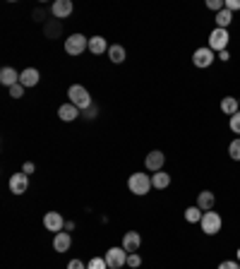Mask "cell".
<instances>
[{
	"instance_id": "6da1fadb",
	"label": "cell",
	"mask_w": 240,
	"mask_h": 269,
	"mask_svg": "<svg viewBox=\"0 0 240 269\" xmlns=\"http://www.w3.org/2000/svg\"><path fill=\"white\" fill-rule=\"evenodd\" d=\"M67 96H70V103H74L79 111L92 106V94L87 92V87H82V84H72V87L67 89Z\"/></svg>"
},
{
	"instance_id": "7a4b0ae2",
	"label": "cell",
	"mask_w": 240,
	"mask_h": 269,
	"mask_svg": "<svg viewBox=\"0 0 240 269\" xmlns=\"http://www.w3.org/2000/svg\"><path fill=\"white\" fill-rule=\"evenodd\" d=\"M128 187H130V193H135V195H147L154 185H151L149 173H132L128 180Z\"/></svg>"
},
{
	"instance_id": "3957f363",
	"label": "cell",
	"mask_w": 240,
	"mask_h": 269,
	"mask_svg": "<svg viewBox=\"0 0 240 269\" xmlns=\"http://www.w3.org/2000/svg\"><path fill=\"white\" fill-rule=\"evenodd\" d=\"M89 48V39L84 36V34H72V36L65 39V51L70 53V56H79Z\"/></svg>"
},
{
	"instance_id": "277c9868",
	"label": "cell",
	"mask_w": 240,
	"mask_h": 269,
	"mask_svg": "<svg viewBox=\"0 0 240 269\" xmlns=\"http://www.w3.org/2000/svg\"><path fill=\"white\" fill-rule=\"evenodd\" d=\"M103 260H106L108 269H120L128 264V252L123 250V248H111V250H106Z\"/></svg>"
},
{
	"instance_id": "5b68a950",
	"label": "cell",
	"mask_w": 240,
	"mask_h": 269,
	"mask_svg": "<svg viewBox=\"0 0 240 269\" xmlns=\"http://www.w3.org/2000/svg\"><path fill=\"white\" fill-rule=\"evenodd\" d=\"M199 226H202V231L207 233V236H216V233L221 231V216L216 212H204Z\"/></svg>"
},
{
	"instance_id": "8992f818",
	"label": "cell",
	"mask_w": 240,
	"mask_h": 269,
	"mask_svg": "<svg viewBox=\"0 0 240 269\" xmlns=\"http://www.w3.org/2000/svg\"><path fill=\"white\" fill-rule=\"evenodd\" d=\"M228 29H214L212 34H209V48H212V51H219V53H221V51H226V46H228Z\"/></svg>"
},
{
	"instance_id": "52a82bcc",
	"label": "cell",
	"mask_w": 240,
	"mask_h": 269,
	"mask_svg": "<svg viewBox=\"0 0 240 269\" xmlns=\"http://www.w3.org/2000/svg\"><path fill=\"white\" fill-rule=\"evenodd\" d=\"M192 63L197 67H209L214 63V51L209 46H202V48H197L192 53Z\"/></svg>"
},
{
	"instance_id": "ba28073f",
	"label": "cell",
	"mask_w": 240,
	"mask_h": 269,
	"mask_svg": "<svg viewBox=\"0 0 240 269\" xmlns=\"http://www.w3.org/2000/svg\"><path fill=\"white\" fill-rule=\"evenodd\" d=\"M44 226H46V231L60 233L65 228V219L58 212H46V216H44Z\"/></svg>"
},
{
	"instance_id": "9c48e42d",
	"label": "cell",
	"mask_w": 240,
	"mask_h": 269,
	"mask_svg": "<svg viewBox=\"0 0 240 269\" xmlns=\"http://www.w3.org/2000/svg\"><path fill=\"white\" fill-rule=\"evenodd\" d=\"M51 12H53V17H56V19L70 17V15L74 12L72 0H56V3H53V8H51Z\"/></svg>"
},
{
	"instance_id": "30bf717a",
	"label": "cell",
	"mask_w": 240,
	"mask_h": 269,
	"mask_svg": "<svg viewBox=\"0 0 240 269\" xmlns=\"http://www.w3.org/2000/svg\"><path fill=\"white\" fill-rule=\"evenodd\" d=\"M29 187V176L27 173H15V176L10 178V190L15 193V195H24Z\"/></svg>"
},
{
	"instance_id": "8fae6325",
	"label": "cell",
	"mask_w": 240,
	"mask_h": 269,
	"mask_svg": "<svg viewBox=\"0 0 240 269\" xmlns=\"http://www.w3.org/2000/svg\"><path fill=\"white\" fill-rule=\"evenodd\" d=\"M164 161H166V157H164V151H158V149H154V151H149L147 159H144V164H147L149 171H161L164 168Z\"/></svg>"
},
{
	"instance_id": "7c38bea8",
	"label": "cell",
	"mask_w": 240,
	"mask_h": 269,
	"mask_svg": "<svg viewBox=\"0 0 240 269\" xmlns=\"http://www.w3.org/2000/svg\"><path fill=\"white\" fill-rule=\"evenodd\" d=\"M38 80H41V74H38L36 67H27L24 72H19V84L27 89V87H36Z\"/></svg>"
},
{
	"instance_id": "4fadbf2b",
	"label": "cell",
	"mask_w": 240,
	"mask_h": 269,
	"mask_svg": "<svg viewBox=\"0 0 240 269\" xmlns=\"http://www.w3.org/2000/svg\"><path fill=\"white\" fill-rule=\"evenodd\" d=\"M139 243H142V238H139V233L137 231H128L125 236H123V250L128 252H135L139 250Z\"/></svg>"
},
{
	"instance_id": "5bb4252c",
	"label": "cell",
	"mask_w": 240,
	"mask_h": 269,
	"mask_svg": "<svg viewBox=\"0 0 240 269\" xmlns=\"http://www.w3.org/2000/svg\"><path fill=\"white\" fill-rule=\"evenodd\" d=\"M58 116H60V121L72 123L74 118H79V108H77L74 103H63V106L58 108Z\"/></svg>"
},
{
	"instance_id": "9a60e30c",
	"label": "cell",
	"mask_w": 240,
	"mask_h": 269,
	"mask_svg": "<svg viewBox=\"0 0 240 269\" xmlns=\"http://www.w3.org/2000/svg\"><path fill=\"white\" fill-rule=\"evenodd\" d=\"M0 82L10 89V87L19 84V72L15 70V67H3V70H0Z\"/></svg>"
},
{
	"instance_id": "2e32d148",
	"label": "cell",
	"mask_w": 240,
	"mask_h": 269,
	"mask_svg": "<svg viewBox=\"0 0 240 269\" xmlns=\"http://www.w3.org/2000/svg\"><path fill=\"white\" fill-rule=\"evenodd\" d=\"M70 245H72V236H70V233H67V231L56 233V238H53V248H56L58 252L70 250Z\"/></svg>"
},
{
	"instance_id": "e0dca14e",
	"label": "cell",
	"mask_w": 240,
	"mask_h": 269,
	"mask_svg": "<svg viewBox=\"0 0 240 269\" xmlns=\"http://www.w3.org/2000/svg\"><path fill=\"white\" fill-rule=\"evenodd\" d=\"M89 51L94 56H101V53H108V44L103 36H92L89 39Z\"/></svg>"
},
{
	"instance_id": "ac0fdd59",
	"label": "cell",
	"mask_w": 240,
	"mask_h": 269,
	"mask_svg": "<svg viewBox=\"0 0 240 269\" xmlns=\"http://www.w3.org/2000/svg\"><path fill=\"white\" fill-rule=\"evenodd\" d=\"M214 202H216V197H214V193H209V190L199 193V197H197V207H199L202 212H212Z\"/></svg>"
},
{
	"instance_id": "d6986e66",
	"label": "cell",
	"mask_w": 240,
	"mask_h": 269,
	"mask_svg": "<svg viewBox=\"0 0 240 269\" xmlns=\"http://www.w3.org/2000/svg\"><path fill=\"white\" fill-rule=\"evenodd\" d=\"M151 185L156 187V190H166V187L171 185V176L164 173V171H156V173L151 176Z\"/></svg>"
},
{
	"instance_id": "ffe728a7",
	"label": "cell",
	"mask_w": 240,
	"mask_h": 269,
	"mask_svg": "<svg viewBox=\"0 0 240 269\" xmlns=\"http://www.w3.org/2000/svg\"><path fill=\"white\" fill-rule=\"evenodd\" d=\"M221 111L226 113V116H235V113L240 111L238 99H233V96H226V99L221 101Z\"/></svg>"
},
{
	"instance_id": "44dd1931",
	"label": "cell",
	"mask_w": 240,
	"mask_h": 269,
	"mask_svg": "<svg viewBox=\"0 0 240 269\" xmlns=\"http://www.w3.org/2000/svg\"><path fill=\"white\" fill-rule=\"evenodd\" d=\"M202 216H204V212L197 207V204L185 209V219H187V223H199V221H202Z\"/></svg>"
},
{
	"instance_id": "7402d4cb",
	"label": "cell",
	"mask_w": 240,
	"mask_h": 269,
	"mask_svg": "<svg viewBox=\"0 0 240 269\" xmlns=\"http://www.w3.org/2000/svg\"><path fill=\"white\" fill-rule=\"evenodd\" d=\"M231 19H233V12H231V10L223 8L221 12H216V27H219V29H228Z\"/></svg>"
},
{
	"instance_id": "603a6c76",
	"label": "cell",
	"mask_w": 240,
	"mask_h": 269,
	"mask_svg": "<svg viewBox=\"0 0 240 269\" xmlns=\"http://www.w3.org/2000/svg\"><path fill=\"white\" fill-rule=\"evenodd\" d=\"M108 58H111V63H123V60H125V48L123 46H111L108 48Z\"/></svg>"
},
{
	"instance_id": "cb8c5ba5",
	"label": "cell",
	"mask_w": 240,
	"mask_h": 269,
	"mask_svg": "<svg viewBox=\"0 0 240 269\" xmlns=\"http://www.w3.org/2000/svg\"><path fill=\"white\" fill-rule=\"evenodd\" d=\"M228 154H231L233 161H240V137L233 139L231 144H228Z\"/></svg>"
},
{
	"instance_id": "d4e9b609",
	"label": "cell",
	"mask_w": 240,
	"mask_h": 269,
	"mask_svg": "<svg viewBox=\"0 0 240 269\" xmlns=\"http://www.w3.org/2000/svg\"><path fill=\"white\" fill-rule=\"evenodd\" d=\"M87 269H108V264H106L103 257H92V262L87 264Z\"/></svg>"
},
{
	"instance_id": "484cf974",
	"label": "cell",
	"mask_w": 240,
	"mask_h": 269,
	"mask_svg": "<svg viewBox=\"0 0 240 269\" xmlns=\"http://www.w3.org/2000/svg\"><path fill=\"white\" fill-rule=\"evenodd\" d=\"M10 96H12V99H22V96H24V87H22V84L10 87Z\"/></svg>"
},
{
	"instance_id": "4316f807",
	"label": "cell",
	"mask_w": 240,
	"mask_h": 269,
	"mask_svg": "<svg viewBox=\"0 0 240 269\" xmlns=\"http://www.w3.org/2000/svg\"><path fill=\"white\" fill-rule=\"evenodd\" d=\"M228 125H231V130L235 132V135H240V111L235 113V116H231V123H228Z\"/></svg>"
},
{
	"instance_id": "83f0119b",
	"label": "cell",
	"mask_w": 240,
	"mask_h": 269,
	"mask_svg": "<svg viewBox=\"0 0 240 269\" xmlns=\"http://www.w3.org/2000/svg\"><path fill=\"white\" fill-rule=\"evenodd\" d=\"M96 113H99V108H96V103H92V106H89V108H84V118H89V121H94V118H96Z\"/></svg>"
},
{
	"instance_id": "f1b7e54d",
	"label": "cell",
	"mask_w": 240,
	"mask_h": 269,
	"mask_svg": "<svg viewBox=\"0 0 240 269\" xmlns=\"http://www.w3.org/2000/svg\"><path fill=\"white\" fill-rule=\"evenodd\" d=\"M128 264H130V267H139V264H142V257H139L137 252H130V255H128Z\"/></svg>"
},
{
	"instance_id": "f546056e",
	"label": "cell",
	"mask_w": 240,
	"mask_h": 269,
	"mask_svg": "<svg viewBox=\"0 0 240 269\" xmlns=\"http://www.w3.org/2000/svg\"><path fill=\"white\" fill-rule=\"evenodd\" d=\"M67 269H87V264L82 260H70L67 262Z\"/></svg>"
},
{
	"instance_id": "4dcf8cb0",
	"label": "cell",
	"mask_w": 240,
	"mask_h": 269,
	"mask_svg": "<svg viewBox=\"0 0 240 269\" xmlns=\"http://www.w3.org/2000/svg\"><path fill=\"white\" fill-rule=\"evenodd\" d=\"M219 269H240V264L238 262H233V260H226V262L219 264Z\"/></svg>"
},
{
	"instance_id": "1f68e13d",
	"label": "cell",
	"mask_w": 240,
	"mask_h": 269,
	"mask_svg": "<svg viewBox=\"0 0 240 269\" xmlns=\"http://www.w3.org/2000/svg\"><path fill=\"white\" fill-rule=\"evenodd\" d=\"M58 31H60V24H58V22H56V24H48V27H46V34H48V36H56Z\"/></svg>"
},
{
	"instance_id": "d6a6232c",
	"label": "cell",
	"mask_w": 240,
	"mask_h": 269,
	"mask_svg": "<svg viewBox=\"0 0 240 269\" xmlns=\"http://www.w3.org/2000/svg\"><path fill=\"white\" fill-rule=\"evenodd\" d=\"M226 10H240V0H226Z\"/></svg>"
},
{
	"instance_id": "836d02e7",
	"label": "cell",
	"mask_w": 240,
	"mask_h": 269,
	"mask_svg": "<svg viewBox=\"0 0 240 269\" xmlns=\"http://www.w3.org/2000/svg\"><path fill=\"white\" fill-rule=\"evenodd\" d=\"M34 171H36V166H34V164H31V161H27V164H24V166H22V173H34Z\"/></svg>"
},
{
	"instance_id": "e575fe53",
	"label": "cell",
	"mask_w": 240,
	"mask_h": 269,
	"mask_svg": "<svg viewBox=\"0 0 240 269\" xmlns=\"http://www.w3.org/2000/svg\"><path fill=\"white\" fill-rule=\"evenodd\" d=\"M63 231H67V233L74 231V223L72 221H65V228H63Z\"/></svg>"
},
{
	"instance_id": "d590c367",
	"label": "cell",
	"mask_w": 240,
	"mask_h": 269,
	"mask_svg": "<svg viewBox=\"0 0 240 269\" xmlns=\"http://www.w3.org/2000/svg\"><path fill=\"white\" fill-rule=\"evenodd\" d=\"M219 58H221L223 63H226V60H228V58H231V56H228V48H226V51H221V53H219Z\"/></svg>"
},
{
	"instance_id": "8d00e7d4",
	"label": "cell",
	"mask_w": 240,
	"mask_h": 269,
	"mask_svg": "<svg viewBox=\"0 0 240 269\" xmlns=\"http://www.w3.org/2000/svg\"><path fill=\"white\" fill-rule=\"evenodd\" d=\"M238 262H240V250H238Z\"/></svg>"
},
{
	"instance_id": "74e56055",
	"label": "cell",
	"mask_w": 240,
	"mask_h": 269,
	"mask_svg": "<svg viewBox=\"0 0 240 269\" xmlns=\"http://www.w3.org/2000/svg\"><path fill=\"white\" fill-rule=\"evenodd\" d=\"M238 103H240V99H238Z\"/></svg>"
}]
</instances>
